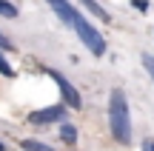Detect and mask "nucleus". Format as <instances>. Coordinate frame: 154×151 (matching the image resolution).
Returning <instances> with one entry per match:
<instances>
[{"mask_svg":"<svg viewBox=\"0 0 154 151\" xmlns=\"http://www.w3.org/2000/svg\"><path fill=\"white\" fill-rule=\"evenodd\" d=\"M109 128L120 146L131 143V111H128V100L123 89H111L109 94Z\"/></svg>","mask_w":154,"mask_h":151,"instance_id":"nucleus-1","label":"nucleus"},{"mask_svg":"<svg viewBox=\"0 0 154 151\" xmlns=\"http://www.w3.org/2000/svg\"><path fill=\"white\" fill-rule=\"evenodd\" d=\"M74 34L80 37V43L91 51V57H103V54H106V37L100 34V29L94 26L88 17H80V20H77Z\"/></svg>","mask_w":154,"mask_h":151,"instance_id":"nucleus-2","label":"nucleus"},{"mask_svg":"<svg viewBox=\"0 0 154 151\" xmlns=\"http://www.w3.org/2000/svg\"><path fill=\"white\" fill-rule=\"evenodd\" d=\"M43 71L57 83L60 97H63V106H66V108H74V111H80V108H83V97H80V91L74 89V83H69V80L63 77L60 71H57V68H43Z\"/></svg>","mask_w":154,"mask_h":151,"instance_id":"nucleus-3","label":"nucleus"},{"mask_svg":"<svg viewBox=\"0 0 154 151\" xmlns=\"http://www.w3.org/2000/svg\"><path fill=\"white\" fill-rule=\"evenodd\" d=\"M69 108L63 106V103H57V106H46V108H37V111L29 114V123L32 125H51V123H66L69 117Z\"/></svg>","mask_w":154,"mask_h":151,"instance_id":"nucleus-4","label":"nucleus"},{"mask_svg":"<svg viewBox=\"0 0 154 151\" xmlns=\"http://www.w3.org/2000/svg\"><path fill=\"white\" fill-rule=\"evenodd\" d=\"M49 3V9L57 14V20L63 23V26H69L74 32V26H77V20H80V11H77V6H74V0H46Z\"/></svg>","mask_w":154,"mask_h":151,"instance_id":"nucleus-5","label":"nucleus"},{"mask_svg":"<svg viewBox=\"0 0 154 151\" xmlns=\"http://www.w3.org/2000/svg\"><path fill=\"white\" fill-rule=\"evenodd\" d=\"M74 3H83V6L88 9V14H91V17H97L100 23H109V20H111V14H109V11H106L103 6L97 3V0H74Z\"/></svg>","mask_w":154,"mask_h":151,"instance_id":"nucleus-6","label":"nucleus"},{"mask_svg":"<svg viewBox=\"0 0 154 151\" xmlns=\"http://www.w3.org/2000/svg\"><path fill=\"white\" fill-rule=\"evenodd\" d=\"M60 140L66 143V146H74L77 143V128H74V123H60Z\"/></svg>","mask_w":154,"mask_h":151,"instance_id":"nucleus-7","label":"nucleus"},{"mask_svg":"<svg viewBox=\"0 0 154 151\" xmlns=\"http://www.w3.org/2000/svg\"><path fill=\"white\" fill-rule=\"evenodd\" d=\"M20 148H23V151H54L49 143L34 140V137H26V140H20Z\"/></svg>","mask_w":154,"mask_h":151,"instance_id":"nucleus-8","label":"nucleus"},{"mask_svg":"<svg viewBox=\"0 0 154 151\" xmlns=\"http://www.w3.org/2000/svg\"><path fill=\"white\" fill-rule=\"evenodd\" d=\"M17 14H20V11H17V6L11 3V0H0V17H3V20H14Z\"/></svg>","mask_w":154,"mask_h":151,"instance_id":"nucleus-9","label":"nucleus"},{"mask_svg":"<svg viewBox=\"0 0 154 151\" xmlns=\"http://www.w3.org/2000/svg\"><path fill=\"white\" fill-rule=\"evenodd\" d=\"M0 77H14V68H11V63H9V57H6V51H0Z\"/></svg>","mask_w":154,"mask_h":151,"instance_id":"nucleus-10","label":"nucleus"},{"mask_svg":"<svg viewBox=\"0 0 154 151\" xmlns=\"http://www.w3.org/2000/svg\"><path fill=\"white\" fill-rule=\"evenodd\" d=\"M143 68L149 71V77L154 80V54H143Z\"/></svg>","mask_w":154,"mask_h":151,"instance_id":"nucleus-11","label":"nucleus"},{"mask_svg":"<svg viewBox=\"0 0 154 151\" xmlns=\"http://www.w3.org/2000/svg\"><path fill=\"white\" fill-rule=\"evenodd\" d=\"M0 51H14V43H11L3 32H0Z\"/></svg>","mask_w":154,"mask_h":151,"instance_id":"nucleus-12","label":"nucleus"},{"mask_svg":"<svg viewBox=\"0 0 154 151\" xmlns=\"http://www.w3.org/2000/svg\"><path fill=\"white\" fill-rule=\"evenodd\" d=\"M131 6L140 11V14H146V11H149V0H131Z\"/></svg>","mask_w":154,"mask_h":151,"instance_id":"nucleus-13","label":"nucleus"},{"mask_svg":"<svg viewBox=\"0 0 154 151\" xmlns=\"http://www.w3.org/2000/svg\"><path fill=\"white\" fill-rule=\"evenodd\" d=\"M146 143H149V151H154V140H146Z\"/></svg>","mask_w":154,"mask_h":151,"instance_id":"nucleus-14","label":"nucleus"},{"mask_svg":"<svg viewBox=\"0 0 154 151\" xmlns=\"http://www.w3.org/2000/svg\"><path fill=\"white\" fill-rule=\"evenodd\" d=\"M0 151H6V143H3V140H0Z\"/></svg>","mask_w":154,"mask_h":151,"instance_id":"nucleus-15","label":"nucleus"},{"mask_svg":"<svg viewBox=\"0 0 154 151\" xmlns=\"http://www.w3.org/2000/svg\"><path fill=\"white\" fill-rule=\"evenodd\" d=\"M143 151H149V143H143Z\"/></svg>","mask_w":154,"mask_h":151,"instance_id":"nucleus-16","label":"nucleus"}]
</instances>
